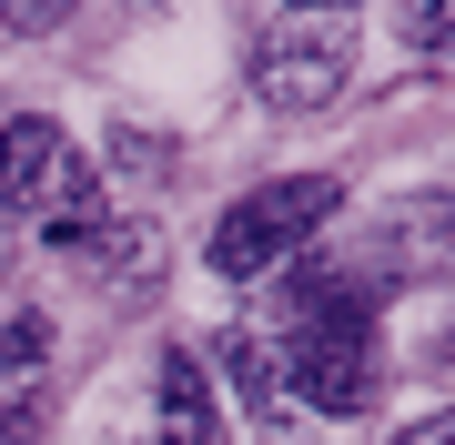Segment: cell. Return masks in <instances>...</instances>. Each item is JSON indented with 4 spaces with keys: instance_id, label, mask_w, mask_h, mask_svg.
<instances>
[{
    "instance_id": "6da1fadb",
    "label": "cell",
    "mask_w": 455,
    "mask_h": 445,
    "mask_svg": "<svg viewBox=\"0 0 455 445\" xmlns=\"http://www.w3.org/2000/svg\"><path fill=\"white\" fill-rule=\"evenodd\" d=\"M283 385L304 395L314 415H364L374 405V314L355 283H304V314H293V334L274 345Z\"/></svg>"
},
{
    "instance_id": "7a4b0ae2",
    "label": "cell",
    "mask_w": 455,
    "mask_h": 445,
    "mask_svg": "<svg viewBox=\"0 0 455 445\" xmlns=\"http://www.w3.org/2000/svg\"><path fill=\"white\" fill-rule=\"evenodd\" d=\"M0 203L31 213L51 243H92V223H101V172L61 142V122L20 112L11 132H0Z\"/></svg>"
},
{
    "instance_id": "3957f363",
    "label": "cell",
    "mask_w": 455,
    "mask_h": 445,
    "mask_svg": "<svg viewBox=\"0 0 455 445\" xmlns=\"http://www.w3.org/2000/svg\"><path fill=\"white\" fill-rule=\"evenodd\" d=\"M334 203H344L334 172H283V182H263V193H243L212 223V274L223 283H263L274 264H293V253L334 223Z\"/></svg>"
},
{
    "instance_id": "277c9868",
    "label": "cell",
    "mask_w": 455,
    "mask_h": 445,
    "mask_svg": "<svg viewBox=\"0 0 455 445\" xmlns=\"http://www.w3.org/2000/svg\"><path fill=\"white\" fill-rule=\"evenodd\" d=\"M344 71H355V20L344 11H283L253 31V82L274 112H314V101L344 91Z\"/></svg>"
},
{
    "instance_id": "5b68a950",
    "label": "cell",
    "mask_w": 455,
    "mask_h": 445,
    "mask_svg": "<svg viewBox=\"0 0 455 445\" xmlns=\"http://www.w3.org/2000/svg\"><path fill=\"white\" fill-rule=\"evenodd\" d=\"M163 445H223V415H212V385L193 354H163Z\"/></svg>"
},
{
    "instance_id": "8992f818",
    "label": "cell",
    "mask_w": 455,
    "mask_h": 445,
    "mask_svg": "<svg viewBox=\"0 0 455 445\" xmlns=\"http://www.w3.org/2000/svg\"><path fill=\"white\" fill-rule=\"evenodd\" d=\"M223 364H233V385H243V405L274 425V415H283V364H274V345H263V334H223Z\"/></svg>"
},
{
    "instance_id": "52a82bcc",
    "label": "cell",
    "mask_w": 455,
    "mask_h": 445,
    "mask_svg": "<svg viewBox=\"0 0 455 445\" xmlns=\"http://www.w3.org/2000/svg\"><path fill=\"white\" fill-rule=\"evenodd\" d=\"M41 354H51V324L41 314H11V324H0V375H31Z\"/></svg>"
},
{
    "instance_id": "ba28073f",
    "label": "cell",
    "mask_w": 455,
    "mask_h": 445,
    "mask_svg": "<svg viewBox=\"0 0 455 445\" xmlns=\"http://www.w3.org/2000/svg\"><path fill=\"white\" fill-rule=\"evenodd\" d=\"M405 41L415 51H455V0H435V11L415 0V11H405Z\"/></svg>"
},
{
    "instance_id": "9c48e42d",
    "label": "cell",
    "mask_w": 455,
    "mask_h": 445,
    "mask_svg": "<svg viewBox=\"0 0 455 445\" xmlns=\"http://www.w3.org/2000/svg\"><path fill=\"white\" fill-rule=\"evenodd\" d=\"M395 445H455V405H445V415H425V425H405Z\"/></svg>"
},
{
    "instance_id": "30bf717a",
    "label": "cell",
    "mask_w": 455,
    "mask_h": 445,
    "mask_svg": "<svg viewBox=\"0 0 455 445\" xmlns=\"http://www.w3.org/2000/svg\"><path fill=\"white\" fill-rule=\"evenodd\" d=\"M0 31H11V11H0Z\"/></svg>"
}]
</instances>
